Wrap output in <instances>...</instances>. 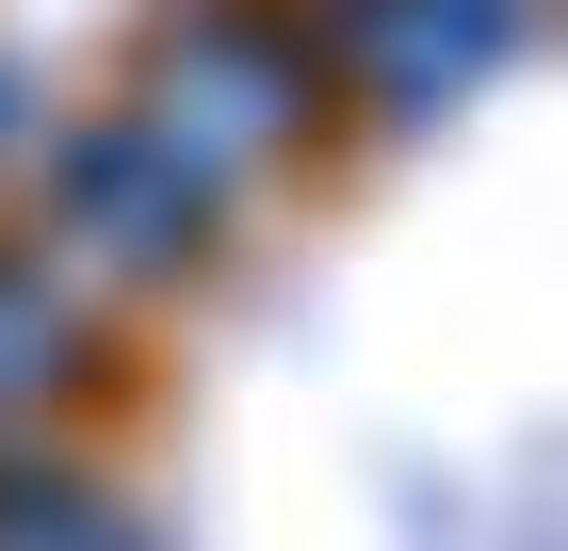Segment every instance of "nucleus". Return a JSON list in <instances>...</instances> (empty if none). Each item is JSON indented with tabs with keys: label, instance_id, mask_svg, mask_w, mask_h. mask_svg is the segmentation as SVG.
Segmentation results:
<instances>
[{
	"label": "nucleus",
	"instance_id": "nucleus-1",
	"mask_svg": "<svg viewBox=\"0 0 568 551\" xmlns=\"http://www.w3.org/2000/svg\"><path fill=\"white\" fill-rule=\"evenodd\" d=\"M308 114V49L293 33H244V17H179L163 33V130L195 163H244V146H293Z\"/></svg>",
	"mask_w": 568,
	"mask_h": 551
},
{
	"label": "nucleus",
	"instance_id": "nucleus-2",
	"mask_svg": "<svg viewBox=\"0 0 568 551\" xmlns=\"http://www.w3.org/2000/svg\"><path fill=\"white\" fill-rule=\"evenodd\" d=\"M65 227L114 259H179L212 227V163L179 146V130H82L65 146Z\"/></svg>",
	"mask_w": 568,
	"mask_h": 551
},
{
	"label": "nucleus",
	"instance_id": "nucleus-3",
	"mask_svg": "<svg viewBox=\"0 0 568 551\" xmlns=\"http://www.w3.org/2000/svg\"><path fill=\"white\" fill-rule=\"evenodd\" d=\"M342 49L406 98V114H438V98H471L487 65L520 49V0H357V17H342Z\"/></svg>",
	"mask_w": 568,
	"mask_h": 551
},
{
	"label": "nucleus",
	"instance_id": "nucleus-4",
	"mask_svg": "<svg viewBox=\"0 0 568 551\" xmlns=\"http://www.w3.org/2000/svg\"><path fill=\"white\" fill-rule=\"evenodd\" d=\"M65 357H82V308L49 293L33 259H0V406H33V389L65 374Z\"/></svg>",
	"mask_w": 568,
	"mask_h": 551
},
{
	"label": "nucleus",
	"instance_id": "nucleus-5",
	"mask_svg": "<svg viewBox=\"0 0 568 551\" xmlns=\"http://www.w3.org/2000/svg\"><path fill=\"white\" fill-rule=\"evenodd\" d=\"M0 551H114V519H82V503H17V535Z\"/></svg>",
	"mask_w": 568,
	"mask_h": 551
},
{
	"label": "nucleus",
	"instance_id": "nucleus-6",
	"mask_svg": "<svg viewBox=\"0 0 568 551\" xmlns=\"http://www.w3.org/2000/svg\"><path fill=\"white\" fill-rule=\"evenodd\" d=\"M0 130H17V82H0Z\"/></svg>",
	"mask_w": 568,
	"mask_h": 551
}]
</instances>
